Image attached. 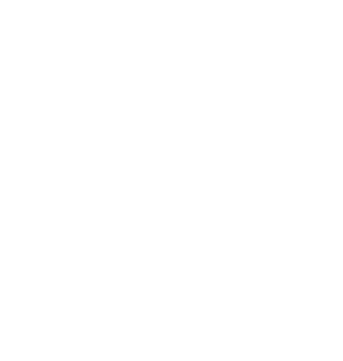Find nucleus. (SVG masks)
Returning a JSON list of instances; mask_svg holds the SVG:
<instances>
[]
</instances>
